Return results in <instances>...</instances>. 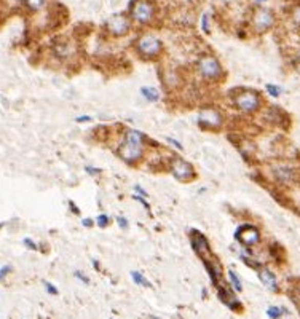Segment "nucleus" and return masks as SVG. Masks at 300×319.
I'll list each match as a JSON object with an SVG mask.
<instances>
[{
  "label": "nucleus",
  "instance_id": "obj_4",
  "mask_svg": "<svg viewBox=\"0 0 300 319\" xmlns=\"http://www.w3.org/2000/svg\"><path fill=\"white\" fill-rule=\"evenodd\" d=\"M130 18L137 24H150L155 14V5L150 0H131L130 4Z\"/></svg>",
  "mask_w": 300,
  "mask_h": 319
},
{
  "label": "nucleus",
  "instance_id": "obj_17",
  "mask_svg": "<svg viewBox=\"0 0 300 319\" xmlns=\"http://www.w3.org/2000/svg\"><path fill=\"white\" fill-rule=\"evenodd\" d=\"M141 96L144 97L147 103H156L160 99V93L156 91L152 86H142L141 88Z\"/></svg>",
  "mask_w": 300,
  "mask_h": 319
},
{
  "label": "nucleus",
  "instance_id": "obj_1",
  "mask_svg": "<svg viewBox=\"0 0 300 319\" xmlns=\"http://www.w3.org/2000/svg\"><path fill=\"white\" fill-rule=\"evenodd\" d=\"M144 133L136 131V129H128L117 149V155L120 156L122 162H125L126 165H136L137 162H141L142 155H144Z\"/></svg>",
  "mask_w": 300,
  "mask_h": 319
},
{
  "label": "nucleus",
  "instance_id": "obj_7",
  "mask_svg": "<svg viewBox=\"0 0 300 319\" xmlns=\"http://www.w3.org/2000/svg\"><path fill=\"white\" fill-rule=\"evenodd\" d=\"M198 125L205 128V129H211V131H216V129H221L224 125V117L222 113L214 109V107H205L199 110L198 113Z\"/></svg>",
  "mask_w": 300,
  "mask_h": 319
},
{
  "label": "nucleus",
  "instance_id": "obj_11",
  "mask_svg": "<svg viewBox=\"0 0 300 319\" xmlns=\"http://www.w3.org/2000/svg\"><path fill=\"white\" fill-rule=\"evenodd\" d=\"M190 243H192V248H193V251L196 252V255H198L199 258H203V262L211 257L209 243H208V240L205 238V235H203V233H199L198 230L190 231Z\"/></svg>",
  "mask_w": 300,
  "mask_h": 319
},
{
  "label": "nucleus",
  "instance_id": "obj_3",
  "mask_svg": "<svg viewBox=\"0 0 300 319\" xmlns=\"http://www.w3.org/2000/svg\"><path fill=\"white\" fill-rule=\"evenodd\" d=\"M261 94L254 90H239L233 96V106L243 113H254L261 109Z\"/></svg>",
  "mask_w": 300,
  "mask_h": 319
},
{
  "label": "nucleus",
  "instance_id": "obj_25",
  "mask_svg": "<svg viewBox=\"0 0 300 319\" xmlns=\"http://www.w3.org/2000/svg\"><path fill=\"white\" fill-rule=\"evenodd\" d=\"M96 222H97V225L101 227V228L107 227V225H109V215H106V214H99V215H97V219H96Z\"/></svg>",
  "mask_w": 300,
  "mask_h": 319
},
{
  "label": "nucleus",
  "instance_id": "obj_27",
  "mask_svg": "<svg viewBox=\"0 0 300 319\" xmlns=\"http://www.w3.org/2000/svg\"><path fill=\"white\" fill-rule=\"evenodd\" d=\"M45 287H47V292H48V294H53V295H58V294H59V292H58V289H56V286L51 284V283H48V281H45Z\"/></svg>",
  "mask_w": 300,
  "mask_h": 319
},
{
  "label": "nucleus",
  "instance_id": "obj_6",
  "mask_svg": "<svg viewBox=\"0 0 300 319\" xmlns=\"http://www.w3.org/2000/svg\"><path fill=\"white\" fill-rule=\"evenodd\" d=\"M275 21H276L275 13L270 8H264V7L257 8L252 13V18H251L252 29L257 34H265L267 31H270V29L275 26Z\"/></svg>",
  "mask_w": 300,
  "mask_h": 319
},
{
  "label": "nucleus",
  "instance_id": "obj_20",
  "mask_svg": "<svg viewBox=\"0 0 300 319\" xmlns=\"http://www.w3.org/2000/svg\"><path fill=\"white\" fill-rule=\"evenodd\" d=\"M45 2L47 0H24L27 10H31V11H38L42 7L45 5Z\"/></svg>",
  "mask_w": 300,
  "mask_h": 319
},
{
  "label": "nucleus",
  "instance_id": "obj_32",
  "mask_svg": "<svg viewBox=\"0 0 300 319\" xmlns=\"http://www.w3.org/2000/svg\"><path fill=\"white\" fill-rule=\"evenodd\" d=\"M168 141V144H171V146H174V149H179V150H182L184 147H182V144L181 142H177L176 139H173V137H168L166 139Z\"/></svg>",
  "mask_w": 300,
  "mask_h": 319
},
{
  "label": "nucleus",
  "instance_id": "obj_41",
  "mask_svg": "<svg viewBox=\"0 0 300 319\" xmlns=\"http://www.w3.org/2000/svg\"><path fill=\"white\" fill-rule=\"evenodd\" d=\"M152 319H160V317H155V316H153V317H152Z\"/></svg>",
  "mask_w": 300,
  "mask_h": 319
},
{
  "label": "nucleus",
  "instance_id": "obj_22",
  "mask_svg": "<svg viewBox=\"0 0 300 319\" xmlns=\"http://www.w3.org/2000/svg\"><path fill=\"white\" fill-rule=\"evenodd\" d=\"M284 311L286 310L284 308H279V307H268L267 308V314H268L270 319H279Z\"/></svg>",
  "mask_w": 300,
  "mask_h": 319
},
{
  "label": "nucleus",
  "instance_id": "obj_26",
  "mask_svg": "<svg viewBox=\"0 0 300 319\" xmlns=\"http://www.w3.org/2000/svg\"><path fill=\"white\" fill-rule=\"evenodd\" d=\"M133 200H136V201H137V203H141V205L144 206L147 211H150V205H149V203L146 201V198H142L141 195H133Z\"/></svg>",
  "mask_w": 300,
  "mask_h": 319
},
{
  "label": "nucleus",
  "instance_id": "obj_14",
  "mask_svg": "<svg viewBox=\"0 0 300 319\" xmlns=\"http://www.w3.org/2000/svg\"><path fill=\"white\" fill-rule=\"evenodd\" d=\"M217 295L225 303V305L230 307L232 310H239L241 308L239 300L233 295V292L230 291V289H227L225 286H217Z\"/></svg>",
  "mask_w": 300,
  "mask_h": 319
},
{
  "label": "nucleus",
  "instance_id": "obj_15",
  "mask_svg": "<svg viewBox=\"0 0 300 319\" xmlns=\"http://www.w3.org/2000/svg\"><path fill=\"white\" fill-rule=\"evenodd\" d=\"M205 267L209 273V278H211V283L214 286H219V280H221V265L216 262V260H205Z\"/></svg>",
  "mask_w": 300,
  "mask_h": 319
},
{
  "label": "nucleus",
  "instance_id": "obj_5",
  "mask_svg": "<svg viewBox=\"0 0 300 319\" xmlns=\"http://www.w3.org/2000/svg\"><path fill=\"white\" fill-rule=\"evenodd\" d=\"M196 72L205 80H217L222 75V66L214 56L206 54L196 61Z\"/></svg>",
  "mask_w": 300,
  "mask_h": 319
},
{
  "label": "nucleus",
  "instance_id": "obj_19",
  "mask_svg": "<svg viewBox=\"0 0 300 319\" xmlns=\"http://www.w3.org/2000/svg\"><path fill=\"white\" fill-rule=\"evenodd\" d=\"M228 280H230V283H232V287L235 289L236 292H241V291H243L241 280H239V276L236 274V271H233V270H230V271H228Z\"/></svg>",
  "mask_w": 300,
  "mask_h": 319
},
{
  "label": "nucleus",
  "instance_id": "obj_39",
  "mask_svg": "<svg viewBox=\"0 0 300 319\" xmlns=\"http://www.w3.org/2000/svg\"><path fill=\"white\" fill-rule=\"evenodd\" d=\"M265 2H267V0H254L255 5H261V4H265Z\"/></svg>",
  "mask_w": 300,
  "mask_h": 319
},
{
  "label": "nucleus",
  "instance_id": "obj_13",
  "mask_svg": "<svg viewBox=\"0 0 300 319\" xmlns=\"http://www.w3.org/2000/svg\"><path fill=\"white\" fill-rule=\"evenodd\" d=\"M273 176H275V179H276L279 184L288 185V184H291V182L295 179L297 172H295V169L291 168V166L281 165V166H276V168L273 169Z\"/></svg>",
  "mask_w": 300,
  "mask_h": 319
},
{
  "label": "nucleus",
  "instance_id": "obj_24",
  "mask_svg": "<svg viewBox=\"0 0 300 319\" xmlns=\"http://www.w3.org/2000/svg\"><path fill=\"white\" fill-rule=\"evenodd\" d=\"M23 244L26 246L27 249H31V251H38V246H37V243L32 238H24L23 240Z\"/></svg>",
  "mask_w": 300,
  "mask_h": 319
},
{
  "label": "nucleus",
  "instance_id": "obj_38",
  "mask_svg": "<svg viewBox=\"0 0 300 319\" xmlns=\"http://www.w3.org/2000/svg\"><path fill=\"white\" fill-rule=\"evenodd\" d=\"M69 206H70V209H72L74 214H80V209L74 205V201H69Z\"/></svg>",
  "mask_w": 300,
  "mask_h": 319
},
{
  "label": "nucleus",
  "instance_id": "obj_21",
  "mask_svg": "<svg viewBox=\"0 0 300 319\" xmlns=\"http://www.w3.org/2000/svg\"><path fill=\"white\" fill-rule=\"evenodd\" d=\"M265 90H267V93H268L271 97H279L281 93H283V88H281V86H278V85H275V83H267Z\"/></svg>",
  "mask_w": 300,
  "mask_h": 319
},
{
  "label": "nucleus",
  "instance_id": "obj_2",
  "mask_svg": "<svg viewBox=\"0 0 300 319\" xmlns=\"http://www.w3.org/2000/svg\"><path fill=\"white\" fill-rule=\"evenodd\" d=\"M134 50L142 59H147V61L156 59L163 51V42L158 37L147 34V35H142L136 40Z\"/></svg>",
  "mask_w": 300,
  "mask_h": 319
},
{
  "label": "nucleus",
  "instance_id": "obj_18",
  "mask_svg": "<svg viewBox=\"0 0 300 319\" xmlns=\"http://www.w3.org/2000/svg\"><path fill=\"white\" fill-rule=\"evenodd\" d=\"M131 278H133V281L137 284V286H142V287H152V283L144 276V274L142 273H139V271H131Z\"/></svg>",
  "mask_w": 300,
  "mask_h": 319
},
{
  "label": "nucleus",
  "instance_id": "obj_28",
  "mask_svg": "<svg viewBox=\"0 0 300 319\" xmlns=\"http://www.w3.org/2000/svg\"><path fill=\"white\" fill-rule=\"evenodd\" d=\"M202 27H203V31L208 34L209 32V14L208 13H205L203 14V21H202Z\"/></svg>",
  "mask_w": 300,
  "mask_h": 319
},
{
  "label": "nucleus",
  "instance_id": "obj_8",
  "mask_svg": "<svg viewBox=\"0 0 300 319\" xmlns=\"http://www.w3.org/2000/svg\"><path fill=\"white\" fill-rule=\"evenodd\" d=\"M235 240L241 246H245V248H252V246L261 243V231L254 225L245 224V225L238 227V230L235 231Z\"/></svg>",
  "mask_w": 300,
  "mask_h": 319
},
{
  "label": "nucleus",
  "instance_id": "obj_35",
  "mask_svg": "<svg viewBox=\"0 0 300 319\" xmlns=\"http://www.w3.org/2000/svg\"><path fill=\"white\" fill-rule=\"evenodd\" d=\"M77 123H88V122H93L91 117H88V115H82V117H77L75 118Z\"/></svg>",
  "mask_w": 300,
  "mask_h": 319
},
{
  "label": "nucleus",
  "instance_id": "obj_30",
  "mask_svg": "<svg viewBox=\"0 0 300 319\" xmlns=\"http://www.w3.org/2000/svg\"><path fill=\"white\" fill-rule=\"evenodd\" d=\"M74 274H75V278L80 280L83 284H90V278H88V276H85V274H83L82 271H75Z\"/></svg>",
  "mask_w": 300,
  "mask_h": 319
},
{
  "label": "nucleus",
  "instance_id": "obj_40",
  "mask_svg": "<svg viewBox=\"0 0 300 319\" xmlns=\"http://www.w3.org/2000/svg\"><path fill=\"white\" fill-rule=\"evenodd\" d=\"M181 2H185V4H193V2H196V0H181Z\"/></svg>",
  "mask_w": 300,
  "mask_h": 319
},
{
  "label": "nucleus",
  "instance_id": "obj_12",
  "mask_svg": "<svg viewBox=\"0 0 300 319\" xmlns=\"http://www.w3.org/2000/svg\"><path fill=\"white\" fill-rule=\"evenodd\" d=\"M257 274H259V280L262 281V284L271 292H278V281L276 276L273 274V271H270V268L267 267H259L257 268Z\"/></svg>",
  "mask_w": 300,
  "mask_h": 319
},
{
  "label": "nucleus",
  "instance_id": "obj_16",
  "mask_svg": "<svg viewBox=\"0 0 300 319\" xmlns=\"http://www.w3.org/2000/svg\"><path fill=\"white\" fill-rule=\"evenodd\" d=\"M72 53H74V48L70 47V43H67V42L56 43V45H54V54L58 57H61V59H64V57H69Z\"/></svg>",
  "mask_w": 300,
  "mask_h": 319
},
{
  "label": "nucleus",
  "instance_id": "obj_9",
  "mask_svg": "<svg viewBox=\"0 0 300 319\" xmlns=\"http://www.w3.org/2000/svg\"><path fill=\"white\" fill-rule=\"evenodd\" d=\"M104 27L112 37H123L130 32L131 19L125 16V14H115V16H112L106 21Z\"/></svg>",
  "mask_w": 300,
  "mask_h": 319
},
{
  "label": "nucleus",
  "instance_id": "obj_37",
  "mask_svg": "<svg viewBox=\"0 0 300 319\" xmlns=\"http://www.w3.org/2000/svg\"><path fill=\"white\" fill-rule=\"evenodd\" d=\"M82 225H83V227H87V228H90V227L94 225V222H93L91 219H83V221H82Z\"/></svg>",
  "mask_w": 300,
  "mask_h": 319
},
{
  "label": "nucleus",
  "instance_id": "obj_10",
  "mask_svg": "<svg viewBox=\"0 0 300 319\" xmlns=\"http://www.w3.org/2000/svg\"><path fill=\"white\" fill-rule=\"evenodd\" d=\"M169 171L181 182H190L195 177V168L182 158H174L169 165Z\"/></svg>",
  "mask_w": 300,
  "mask_h": 319
},
{
  "label": "nucleus",
  "instance_id": "obj_29",
  "mask_svg": "<svg viewBox=\"0 0 300 319\" xmlns=\"http://www.w3.org/2000/svg\"><path fill=\"white\" fill-rule=\"evenodd\" d=\"M117 224H118V227H120V228L126 230V228H128V224H130V222H128V219H126V217H123V215H118V217H117Z\"/></svg>",
  "mask_w": 300,
  "mask_h": 319
},
{
  "label": "nucleus",
  "instance_id": "obj_33",
  "mask_svg": "<svg viewBox=\"0 0 300 319\" xmlns=\"http://www.w3.org/2000/svg\"><path fill=\"white\" fill-rule=\"evenodd\" d=\"M10 271H11V267H10V265H4L2 270H0V278H2V280L7 278V274H8Z\"/></svg>",
  "mask_w": 300,
  "mask_h": 319
},
{
  "label": "nucleus",
  "instance_id": "obj_34",
  "mask_svg": "<svg viewBox=\"0 0 300 319\" xmlns=\"http://www.w3.org/2000/svg\"><path fill=\"white\" fill-rule=\"evenodd\" d=\"M134 192H136L137 195H141V196H144V198H147V196H149V193H147V192H146L142 187H139V185H134Z\"/></svg>",
  "mask_w": 300,
  "mask_h": 319
},
{
  "label": "nucleus",
  "instance_id": "obj_36",
  "mask_svg": "<svg viewBox=\"0 0 300 319\" xmlns=\"http://www.w3.org/2000/svg\"><path fill=\"white\" fill-rule=\"evenodd\" d=\"M292 66H294V69H295V70L298 72V74H300V54L294 57V61H292Z\"/></svg>",
  "mask_w": 300,
  "mask_h": 319
},
{
  "label": "nucleus",
  "instance_id": "obj_23",
  "mask_svg": "<svg viewBox=\"0 0 300 319\" xmlns=\"http://www.w3.org/2000/svg\"><path fill=\"white\" fill-rule=\"evenodd\" d=\"M292 23H294V26H297V27H300V5H295L294 8H292Z\"/></svg>",
  "mask_w": 300,
  "mask_h": 319
},
{
  "label": "nucleus",
  "instance_id": "obj_31",
  "mask_svg": "<svg viewBox=\"0 0 300 319\" xmlns=\"http://www.w3.org/2000/svg\"><path fill=\"white\" fill-rule=\"evenodd\" d=\"M85 171H87L88 174H91V176H99L103 171L97 169V168H91V166H85Z\"/></svg>",
  "mask_w": 300,
  "mask_h": 319
}]
</instances>
